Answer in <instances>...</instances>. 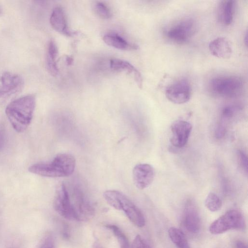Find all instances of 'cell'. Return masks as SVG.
Listing matches in <instances>:
<instances>
[{"instance_id": "obj_20", "label": "cell", "mask_w": 248, "mask_h": 248, "mask_svg": "<svg viewBox=\"0 0 248 248\" xmlns=\"http://www.w3.org/2000/svg\"><path fill=\"white\" fill-rule=\"evenodd\" d=\"M171 241L179 248H185L189 246L186 236L183 232L175 227H170L168 231Z\"/></svg>"}, {"instance_id": "obj_25", "label": "cell", "mask_w": 248, "mask_h": 248, "mask_svg": "<svg viewBox=\"0 0 248 248\" xmlns=\"http://www.w3.org/2000/svg\"><path fill=\"white\" fill-rule=\"evenodd\" d=\"M39 248H55L52 236L50 234L46 235L42 240Z\"/></svg>"}, {"instance_id": "obj_27", "label": "cell", "mask_w": 248, "mask_h": 248, "mask_svg": "<svg viewBox=\"0 0 248 248\" xmlns=\"http://www.w3.org/2000/svg\"><path fill=\"white\" fill-rule=\"evenodd\" d=\"M236 248H248L247 245L244 242L238 241L236 243Z\"/></svg>"}, {"instance_id": "obj_19", "label": "cell", "mask_w": 248, "mask_h": 248, "mask_svg": "<svg viewBox=\"0 0 248 248\" xmlns=\"http://www.w3.org/2000/svg\"><path fill=\"white\" fill-rule=\"evenodd\" d=\"M58 53V48L55 42L50 40L47 47L46 64L47 70L53 76H56L58 73L57 61Z\"/></svg>"}, {"instance_id": "obj_14", "label": "cell", "mask_w": 248, "mask_h": 248, "mask_svg": "<svg viewBox=\"0 0 248 248\" xmlns=\"http://www.w3.org/2000/svg\"><path fill=\"white\" fill-rule=\"evenodd\" d=\"M50 23L54 30L61 34L69 36L75 33L68 29L64 12L60 6L53 8L50 17Z\"/></svg>"}, {"instance_id": "obj_13", "label": "cell", "mask_w": 248, "mask_h": 248, "mask_svg": "<svg viewBox=\"0 0 248 248\" xmlns=\"http://www.w3.org/2000/svg\"><path fill=\"white\" fill-rule=\"evenodd\" d=\"M155 177L154 168L149 164H137L133 170V178L135 186L139 189L148 187L153 182Z\"/></svg>"}, {"instance_id": "obj_5", "label": "cell", "mask_w": 248, "mask_h": 248, "mask_svg": "<svg viewBox=\"0 0 248 248\" xmlns=\"http://www.w3.org/2000/svg\"><path fill=\"white\" fill-rule=\"evenodd\" d=\"M197 30L196 21L191 17H185L170 25L164 31L166 38L170 42L177 45L187 42Z\"/></svg>"}, {"instance_id": "obj_10", "label": "cell", "mask_w": 248, "mask_h": 248, "mask_svg": "<svg viewBox=\"0 0 248 248\" xmlns=\"http://www.w3.org/2000/svg\"><path fill=\"white\" fill-rule=\"evenodd\" d=\"M74 204H72L78 220L86 221L94 216V210L83 191L76 187L74 190Z\"/></svg>"}, {"instance_id": "obj_30", "label": "cell", "mask_w": 248, "mask_h": 248, "mask_svg": "<svg viewBox=\"0 0 248 248\" xmlns=\"http://www.w3.org/2000/svg\"><path fill=\"white\" fill-rule=\"evenodd\" d=\"M1 8H0V14H1Z\"/></svg>"}, {"instance_id": "obj_26", "label": "cell", "mask_w": 248, "mask_h": 248, "mask_svg": "<svg viewBox=\"0 0 248 248\" xmlns=\"http://www.w3.org/2000/svg\"><path fill=\"white\" fill-rule=\"evenodd\" d=\"M238 160L240 166L247 173L248 172V158L246 154L242 151L238 152Z\"/></svg>"}, {"instance_id": "obj_28", "label": "cell", "mask_w": 248, "mask_h": 248, "mask_svg": "<svg viewBox=\"0 0 248 248\" xmlns=\"http://www.w3.org/2000/svg\"><path fill=\"white\" fill-rule=\"evenodd\" d=\"M244 42L245 43L246 46H247V45H248V32H247V31H246V33L245 34Z\"/></svg>"}, {"instance_id": "obj_21", "label": "cell", "mask_w": 248, "mask_h": 248, "mask_svg": "<svg viewBox=\"0 0 248 248\" xmlns=\"http://www.w3.org/2000/svg\"><path fill=\"white\" fill-rule=\"evenodd\" d=\"M205 206L211 212H216L220 210L222 207V201L216 194L210 192L205 200Z\"/></svg>"}, {"instance_id": "obj_6", "label": "cell", "mask_w": 248, "mask_h": 248, "mask_svg": "<svg viewBox=\"0 0 248 248\" xmlns=\"http://www.w3.org/2000/svg\"><path fill=\"white\" fill-rule=\"evenodd\" d=\"M246 222L242 214L237 210H230L215 220L209 227L213 234L223 233L231 230H243Z\"/></svg>"}, {"instance_id": "obj_16", "label": "cell", "mask_w": 248, "mask_h": 248, "mask_svg": "<svg viewBox=\"0 0 248 248\" xmlns=\"http://www.w3.org/2000/svg\"><path fill=\"white\" fill-rule=\"evenodd\" d=\"M235 1L225 0L220 2L217 8V18L224 26H229L233 20L235 12Z\"/></svg>"}, {"instance_id": "obj_29", "label": "cell", "mask_w": 248, "mask_h": 248, "mask_svg": "<svg viewBox=\"0 0 248 248\" xmlns=\"http://www.w3.org/2000/svg\"><path fill=\"white\" fill-rule=\"evenodd\" d=\"M72 62V59L71 58L68 57L66 58V62L68 64H70Z\"/></svg>"}, {"instance_id": "obj_31", "label": "cell", "mask_w": 248, "mask_h": 248, "mask_svg": "<svg viewBox=\"0 0 248 248\" xmlns=\"http://www.w3.org/2000/svg\"><path fill=\"white\" fill-rule=\"evenodd\" d=\"M185 248H190V247H189V246H188V247H186Z\"/></svg>"}, {"instance_id": "obj_18", "label": "cell", "mask_w": 248, "mask_h": 248, "mask_svg": "<svg viewBox=\"0 0 248 248\" xmlns=\"http://www.w3.org/2000/svg\"><path fill=\"white\" fill-rule=\"evenodd\" d=\"M103 40L108 45L120 50L137 49L138 47L136 45L129 43L115 33H109L105 34L103 36Z\"/></svg>"}, {"instance_id": "obj_22", "label": "cell", "mask_w": 248, "mask_h": 248, "mask_svg": "<svg viewBox=\"0 0 248 248\" xmlns=\"http://www.w3.org/2000/svg\"><path fill=\"white\" fill-rule=\"evenodd\" d=\"M106 227L112 232L119 242L120 248H130L128 239L119 227L110 224H108Z\"/></svg>"}, {"instance_id": "obj_23", "label": "cell", "mask_w": 248, "mask_h": 248, "mask_svg": "<svg viewBox=\"0 0 248 248\" xmlns=\"http://www.w3.org/2000/svg\"><path fill=\"white\" fill-rule=\"evenodd\" d=\"M95 11L100 17L104 19H109L112 16L110 9L105 4L101 2L96 3Z\"/></svg>"}, {"instance_id": "obj_12", "label": "cell", "mask_w": 248, "mask_h": 248, "mask_svg": "<svg viewBox=\"0 0 248 248\" xmlns=\"http://www.w3.org/2000/svg\"><path fill=\"white\" fill-rule=\"evenodd\" d=\"M183 213V223L187 231L193 233L199 232L201 228L200 216L193 201L188 200L186 202Z\"/></svg>"}, {"instance_id": "obj_11", "label": "cell", "mask_w": 248, "mask_h": 248, "mask_svg": "<svg viewBox=\"0 0 248 248\" xmlns=\"http://www.w3.org/2000/svg\"><path fill=\"white\" fill-rule=\"evenodd\" d=\"M192 129V124L185 120H178L170 126L171 144L174 147L181 148L187 143Z\"/></svg>"}, {"instance_id": "obj_24", "label": "cell", "mask_w": 248, "mask_h": 248, "mask_svg": "<svg viewBox=\"0 0 248 248\" xmlns=\"http://www.w3.org/2000/svg\"><path fill=\"white\" fill-rule=\"evenodd\" d=\"M131 248H151L149 245L140 235H137L133 241Z\"/></svg>"}, {"instance_id": "obj_8", "label": "cell", "mask_w": 248, "mask_h": 248, "mask_svg": "<svg viewBox=\"0 0 248 248\" xmlns=\"http://www.w3.org/2000/svg\"><path fill=\"white\" fill-rule=\"evenodd\" d=\"M191 91L189 81L186 78H181L174 81L167 87L165 95L171 102L176 104H182L189 100Z\"/></svg>"}, {"instance_id": "obj_15", "label": "cell", "mask_w": 248, "mask_h": 248, "mask_svg": "<svg viewBox=\"0 0 248 248\" xmlns=\"http://www.w3.org/2000/svg\"><path fill=\"white\" fill-rule=\"evenodd\" d=\"M209 49L213 56L221 59H228L232 54L230 43L225 37H220L210 42Z\"/></svg>"}, {"instance_id": "obj_17", "label": "cell", "mask_w": 248, "mask_h": 248, "mask_svg": "<svg viewBox=\"0 0 248 248\" xmlns=\"http://www.w3.org/2000/svg\"><path fill=\"white\" fill-rule=\"evenodd\" d=\"M110 67L113 70L126 71L132 74L139 87L142 88V78L140 73L129 62L120 59H112L110 60Z\"/></svg>"}, {"instance_id": "obj_9", "label": "cell", "mask_w": 248, "mask_h": 248, "mask_svg": "<svg viewBox=\"0 0 248 248\" xmlns=\"http://www.w3.org/2000/svg\"><path fill=\"white\" fill-rule=\"evenodd\" d=\"M23 85V79L19 75L4 72L0 77V102L19 92Z\"/></svg>"}, {"instance_id": "obj_7", "label": "cell", "mask_w": 248, "mask_h": 248, "mask_svg": "<svg viewBox=\"0 0 248 248\" xmlns=\"http://www.w3.org/2000/svg\"><path fill=\"white\" fill-rule=\"evenodd\" d=\"M55 210L62 217L70 220H78L66 187L63 183L57 187L53 202Z\"/></svg>"}, {"instance_id": "obj_2", "label": "cell", "mask_w": 248, "mask_h": 248, "mask_svg": "<svg viewBox=\"0 0 248 248\" xmlns=\"http://www.w3.org/2000/svg\"><path fill=\"white\" fill-rule=\"evenodd\" d=\"M76 166L74 157L69 154H59L49 162L40 163L31 166L30 172L45 177H63L73 174Z\"/></svg>"}, {"instance_id": "obj_4", "label": "cell", "mask_w": 248, "mask_h": 248, "mask_svg": "<svg viewBox=\"0 0 248 248\" xmlns=\"http://www.w3.org/2000/svg\"><path fill=\"white\" fill-rule=\"evenodd\" d=\"M210 92L214 95L224 98H234L242 93L244 80L236 75L221 76L213 78L209 83Z\"/></svg>"}, {"instance_id": "obj_3", "label": "cell", "mask_w": 248, "mask_h": 248, "mask_svg": "<svg viewBox=\"0 0 248 248\" xmlns=\"http://www.w3.org/2000/svg\"><path fill=\"white\" fill-rule=\"evenodd\" d=\"M107 203L114 208L123 210L128 219L135 225L142 227L145 220L140 210L124 194L114 190H107L103 194Z\"/></svg>"}, {"instance_id": "obj_1", "label": "cell", "mask_w": 248, "mask_h": 248, "mask_svg": "<svg viewBox=\"0 0 248 248\" xmlns=\"http://www.w3.org/2000/svg\"><path fill=\"white\" fill-rule=\"evenodd\" d=\"M33 94H28L11 101L5 108V114L13 128L17 132L25 131L31 123L35 108Z\"/></svg>"}]
</instances>
